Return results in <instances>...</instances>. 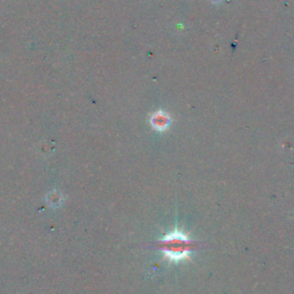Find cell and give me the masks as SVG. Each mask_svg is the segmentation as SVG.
<instances>
[{"instance_id":"6da1fadb","label":"cell","mask_w":294,"mask_h":294,"mask_svg":"<svg viewBox=\"0 0 294 294\" xmlns=\"http://www.w3.org/2000/svg\"><path fill=\"white\" fill-rule=\"evenodd\" d=\"M162 251L167 259L171 261H180V260L189 258L191 251V242L186 234L180 231L165 234V237L161 240Z\"/></svg>"},{"instance_id":"3957f363","label":"cell","mask_w":294,"mask_h":294,"mask_svg":"<svg viewBox=\"0 0 294 294\" xmlns=\"http://www.w3.org/2000/svg\"><path fill=\"white\" fill-rule=\"evenodd\" d=\"M48 201L49 203V206H59L62 201V196L59 192H56V191H53L51 195L49 196Z\"/></svg>"},{"instance_id":"7a4b0ae2","label":"cell","mask_w":294,"mask_h":294,"mask_svg":"<svg viewBox=\"0 0 294 294\" xmlns=\"http://www.w3.org/2000/svg\"><path fill=\"white\" fill-rule=\"evenodd\" d=\"M151 124L155 130L163 131L165 129H168L169 124H170V117H169L167 113L159 111L152 115Z\"/></svg>"},{"instance_id":"277c9868","label":"cell","mask_w":294,"mask_h":294,"mask_svg":"<svg viewBox=\"0 0 294 294\" xmlns=\"http://www.w3.org/2000/svg\"><path fill=\"white\" fill-rule=\"evenodd\" d=\"M211 1H212V2H220V1H222V0H211Z\"/></svg>"}]
</instances>
